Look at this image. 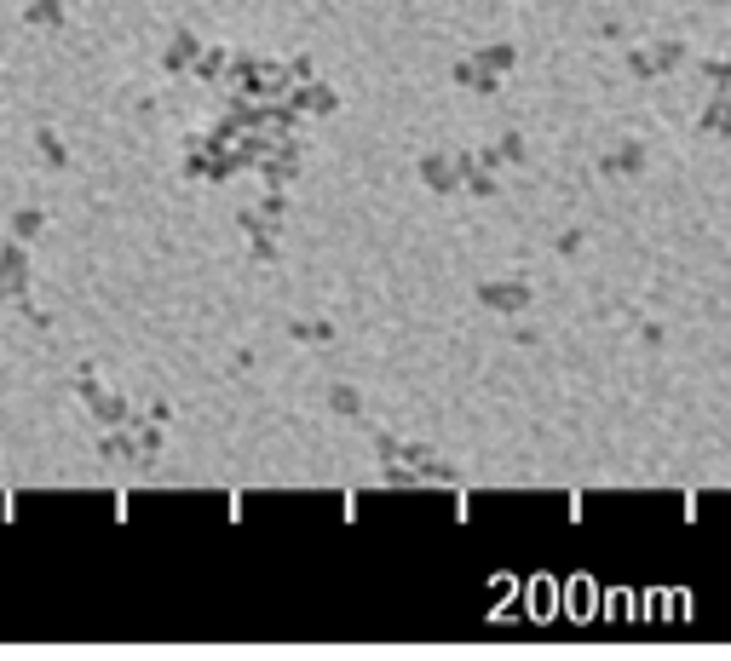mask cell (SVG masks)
Returning a JSON list of instances; mask_svg holds the SVG:
<instances>
[{
	"label": "cell",
	"mask_w": 731,
	"mask_h": 661,
	"mask_svg": "<svg viewBox=\"0 0 731 661\" xmlns=\"http://www.w3.org/2000/svg\"><path fill=\"white\" fill-rule=\"evenodd\" d=\"M478 299H484L490 311H507L512 317V311L530 305V288H524V282H490V288H478Z\"/></svg>",
	"instance_id": "cell-1"
},
{
	"label": "cell",
	"mask_w": 731,
	"mask_h": 661,
	"mask_svg": "<svg viewBox=\"0 0 731 661\" xmlns=\"http://www.w3.org/2000/svg\"><path fill=\"white\" fill-rule=\"evenodd\" d=\"M329 408H334V414H357V391L351 386H334L329 391Z\"/></svg>",
	"instance_id": "cell-8"
},
{
	"label": "cell",
	"mask_w": 731,
	"mask_h": 661,
	"mask_svg": "<svg viewBox=\"0 0 731 661\" xmlns=\"http://www.w3.org/2000/svg\"><path fill=\"white\" fill-rule=\"evenodd\" d=\"M294 340H305V345H323V340H334V328H329V322H294Z\"/></svg>",
	"instance_id": "cell-5"
},
{
	"label": "cell",
	"mask_w": 731,
	"mask_h": 661,
	"mask_svg": "<svg viewBox=\"0 0 731 661\" xmlns=\"http://www.w3.org/2000/svg\"><path fill=\"white\" fill-rule=\"evenodd\" d=\"M421 179L432 184V191H455V184H461V162H449V155H426Z\"/></svg>",
	"instance_id": "cell-2"
},
{
	"label": "cell",
	"mask_w": 731,
	"mask_h": 661,
	"mask_svg": "<svg viewBox=\"0 0 731 661\" xmlns=\"http://www.w3.org/2000/svg\"><path fill=\"white\" fill-rule=\"evenodd\" d=\"M46 225V213L41 208H29V213H18V219H12V236H35Z\"/></svg>",
	"instance_id": "cell-7"
},
{
	"label": "cell",
	"mask_w": 731,
	"mask_h": 661,
	"mask_svg": "<svg viewBox=\"0 0 731 661\" xmlns=\"http://www.w3.org/2000/svg\"><path fill=\"white\" fill-rule=\"evenodd\" d=\"M23 18L35 23V29H64V6H58V0H35Z\"/></svg>",
	"instance_id": "cell-3"
},
{
	"label": "cell",
	"mask_w": 731,
	"mask_h": 661,
	"mask_svg": "<svg viewBox=\"0 0 731 661\" xmlns=\"http://www.w3.org/2000/svg\"><path fill=\"white\" fill-rule=\"evenodd\" d=\"M478 64H484V70H495V75H501V70H512V46H484V52H478Z\"/></svg>",
	"instance_id": "cell-4"
},
{
	"label": "cell",
	"mask_w": 731,
	"mask_h": 661,
	"mask_svg": "<svg viewBox=\"0 0 731 661\" xmlns=\"http://www.w3.org/2000/svg\"><path fill=\"white\" fill-rule=\"evenodd\" d=\"M300 98H305V109H317V116H329V109H334V92L329 87H311V92H300Z\"/></svg>",
	"instance_id": "cell-9"
},
{
	"label": "cell",
	"mask_w": 731,
	"mask_h": 661,
	"mask_svg": "<svg viewBox=\"0 0 731 661\" xmlns=\"http://www.w3.org/2000/svg\"><path fill=\"white\" fill-rule=\"evenodd\" d=\"M41 155H46V162H52V167H64V162H70V155H64V144H58V133H52V127H41Z\"/></svg>",
	"instance_id": "cell-6"
}]
</instances>
